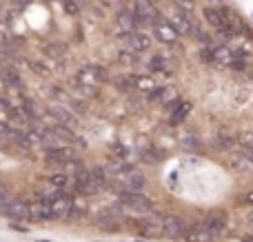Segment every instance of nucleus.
<instances>
[{"mask_svg":"<svg viewBox=\"0 0 253 242\" xmlns=\"http://www.w3.org/2000/svg\"><path fill=\"white\" fill-rule=\"evenodd\" d=\"M118 200H120V204H123V209L135 213V216H149V213H153L151 200H149L144 194H140V191L120 189L118 191Z\"/></svg>","mask_w":253,"mask_h":242,"instance_id":"obj_1","label":"nucleus"},{"mask_svg":"<svg viewBox=\"0 0 253 242\" xmlns=\"http://www.w3.org/2000/svg\"><path fill=\"white\" fill-rule=\"evenodd\" d=\"M71 204H74V194H67V191H56L53 200L49 202L53 213V220H67L71 211Z\"/></svg>","mask_w":253,"mask_h":242,"instance_id":"obj_2","label":"nucleus"},{"mask_svg":"<svg viewBox=\"0 0 253 242\" xmlns=\"http://www.w3.org/2000/svg\"><path fill=\"white\" fill-rule=\"evenodd\" d=\"M189 225L182 220L180 216H162V236L165 238H184V234H187Z\"/></svg>","mask_w":253,"mask_h":242,"instance_id":"obj_3","label":"nucleus"},{"mask_svg":"<svg viewBox=\"0 0 253 242\" xmlns=\"http://www.w3.org/2000/svg\"><path fill=\"white\" fill-rule=\"evenodd\" d=\"M133 13L138 18V22H147V25H156L160 20V13H158L156 4L151 0H135L133 4Z\"/></svg>","mask_w":253,"mask_h":242,"instance_id":"obj_4","label":"nucleus"},{"mask_svg":"<svg viewBox=\"0 0 253 242\" xmlns=\"http://www.w3.org/2000/svg\"><path fill=\"white\" fill-rule=\"evenodd\" d=\"M76 80L83 84H89V87H96V84L107 80V71L98 65H89V67H83V69L76 74Z\"/></svg>","mask_w":253,"mask_h":242,"instance_id":"obj_5","label":"nucleus"},{"mask_svg":"<svg viewBox=\"0 0 253 242\" xmlns=\"http://www.w3.org/2000/svg\"><path fill=\"white\" fill-rule=\"evenodd\" d=\"M229 167L238 173H251L253 171V151L240 147L238 154H231L229 156Z\"/></svg>","mask_w":253,"mask_h":242,"instance_id":"obj_6","label":"nucleus"},{"mask_svg":"<svg viewBox=\"0 0 253 242\" xmlns=\"http://www.w3.org/2000/svg\"><path fill=\"white\" fill-rule=\"evenodd\" d=\"M29 207H31V202H27V200H22V198H13L7 202V207L2 209L0 216L11 218V220L13 218H16V220H29Z\"/></svg>","mask_w":253,"mask_h":242,"instance_id":"obj_7","label":"nucleus"},{"mask_svg":"<svg viewBox=\"0 0 253 242\" xmlns=\"http://www.w3.org/2000/svg\"><path fill=\"white\" fill-rule=\"evenodd\" d=\"M227 220H229L227 211H211V213H207V218L202 222H205V227L215 236V238H220V234L227 229Z\"/></svg>","mask_w":253,"mask_h":242,"instance_id":"obj_8","label":"nucleus"},{"mask_svg":"<svg viewBox=\"0 0 253 242\" xmlns=\"http://www.w3.org/2000/svg\"><path fill=\"white\" fill-rule=\"evenodd\" d=\"M49 116H51V122L65 124V127H74V124L78 122V118H76L69 111V107H65V105H51L49 107Z\"/></svg>","mask_w":253,"mask_h":242,"instance_id":"obj_9","label":"nucleus"},{"mask_svg":"<svg viewBox=\"0 0 253 242\" xmlns=\"http://www.w3.org/2000/svg\"><path fill=\"white\" fill-rule=\"evenodd\" d=\"M205 18L215 31H222L229 29V22H227V9H220V7H207L205 9Z\"/></svg>","mask_w":253,"mask_h":242,"instance_id":"obj_10","label":"nucleus"},{"mask_svg":"<svg viewBox=\"0 0 253 242\" xmlns=\"http://www.w3.org/2000/svg\"><path fill=\"white\" fill-rule=\"evenodd\" d=\"M29 220H34V222H49V220H53V213H51L49 202H42V200L36 198L34 202H31V207H29Z\"/></svg>","mask_w":253,"mask_h":242,"instance_id":"obj_11","label":"nucleus"},{"mask_svg":"<svg viewBox=\"0 0 253 242\" xmlns=\"http://www.w3.org/2000/svg\"><path fill=\"white\" fill-rule=\"evenodd\" d=\"M125 34H126L125 36L126 44H129V49H133V51L142 53L151 47V38H149V34H140V31H125Z\"/></svg>","mask_w":253,"mask_h":242,"instance_id":"obj_12","label":"nucleus"},{"mask_svg":"<svg viewBox=\"0 0 253 242\" xmlns=\"http://www.w3.org/2000/svg\"><path fill=\"white\" fill-rule=\"evenodd\" d=\"M184 240L187 242H213L215 236L211 234L209 229L205 227V222H198V225H191L184 234Z\"/></svg>","mask_w":253,"mask_h":242,"instance_id":"obj_13","label":"nucleus"},{"mask_svg":"<svg viewBox=\"0 0 253 242\" xmlns=\"http://www.w3.org/2000/svg\"><path fill=\"white\" fill-rule=\"evenodd\" d=\"M153 34H156V38L160 40V42H167V44L175 42L180 36L178 31L171 27V22H167V20H158L156 25H153Z\"/></svg>","mask_w":253,"mask_h":242,"instance_id":"obj_14","label":"nucleus"},{"mask_svg":"<svg viewBox=\"0 0 253 242\" xmlns=\"http://www.w3.org/2000/svg\"><path fill=\"white\" fill-rule=\"evenodd\" d=\"M71 158H76V154H74V149H69V147L56 145L53 149L47 151V164H62V167H65Z\"/></svg>","mask_w":253,"mask_h":242,"instance_id":"obj_15","label":"nucleus"},{"mask_svg":"<svg viewBox=\"0 0 253 242\" xmlns=\"http://www.w3.org/2000/svg\"><path fill=\"white\" fill-rule=\"evenodd\" d=\"M169 22H171V27H173L178 34H189V31H193V25H191V18H189V13L180 11V9H175V11L171 13Z\"/></svg>","mask_w":253,"mask_h":242,"instance_id":"obj_16","label":"nucleus"},{"mask_svg":"<svg viewBox=\"0 0 253 242\" xmlns=\"http://www.w3.org/2000/svg\"><path fill=\"white\" fill-rule=\"evenodd\" d=\"M120 182H123L125 189H131V191H140L147 187V178L138 171H129L125 176H120Z\"/></svg>","mask_w":253,"mask_h":242,"instance_id":"obj_17","label":"nucleus"},{"mask_svg":"<svg viewBox=\"0 0 253 242\" xmlns=\"http://www.w3.org/2000/svg\"><path fill=\"white\" fill-rule=\"evenodd\" d=\"M189 114H191V102H189V100H180V105L171 111L169 122L173 124V127H178V124H182L184 120L189 118Z\"/></svg>","mask_w":253,"mask_h":242,"instance_id":"obj_18","label":"nucleus"},{"mask_svg":"<svg viewBox=\"0 0 253 242\" xmlns=\"http://www.w3.org/2000/svg\"><path fill=\"white\" fill-rule=\"evenodd\" d=\"M47 182H49V187H51V189H56V191H69L71 176L67 171H58V173H53V176H49Z\"/></svg>","mask_w":253,"mask_h":242,"instance_id":"obj_19","label":"nucleus"},{"mask_svg":"<svg viewBox=\"0 0 253 242\" xmlns=\"http://www.w3.org/2000/svg\"><path fill=\"white\" fill-rule=\"evenodd\" d=\"M0 78H2L4 87H9V89H20V87H22L20 76L16 74V69H9V67H2V69H0Z\"/></svg>","mask_w":253,"mask_h":242,"instance_id":"obj_20","label":"nucleus"},{"mask_svg":"<svg viewBox=\"0 0 253 242\" xmlns=\"http://www.w3.org/2000/svg\"><path fill=\"white\" fill-rule=\"evenodd\" d=\"M133 87L138 89V91H147V93H151L153 89L158 87V84H156V80H153L151 76H133Z\"/></svg>","mask_w":253,"mask_h":242,"instance_id":"obj_21","label":"nucleus"},{"mask_svg":"<svg viewBox=\"0 0 253 242\" xmlns=\"http://www.w3.org/2000/svg\"><path fill=\"white\" fill-rule=\"evenodd\" d=\"M118 22H120V27H123L125 31H133L135 25H138V18H135L133 11H123L118 16Z\"/></svg>","mask_w":253,"mask_h":242,"instance_id":"obj_22","label":"nucleus"},{"mask_svg":"<svg viewBox=\"0 0 253 242\" xmlns=\"http://www.w3.org/2000/svg\"><path fill=\"white\" fill-rule=\"evenodd\" d=\"M138 56L140 53L138 51H133V49H123V51L118 53V60L123 62V65H126V67H131V65H135V62H138Z\"/></svg>","mask_w":253,"mask_h":242,"instance_id":"obj_23","label":"nucleus"},{"mask_svg":"<svg viewBox=\"0 0 253 242\" xmlns=\"http://www.w3.org/2000/svg\"><path fill=\"white\" fill-rule=\"evenodd\" d=\"M233 145H236V140H233L231 136H227V133L215 138V147H218V149H231Z\"/></svg>","mask_w":253,"mask_h":242,"instance_id":"obj_24","label":"nucleus"},{"mask_svg":"<svg viewBox=\"0 0 253 242\" xmlns=\"http://www.w3.org/2000/svg\"><path fill=\"white\" fill-rule=\"evenodd\" d=\"M175 7L184 13H193L196 11V2L193 0H175Z\"/></svg>","mask_w":253,"mask_h":242,"instance_id":"obj_25","label":"nucleus"},{"mask_svg":"<svg viewBox=\"0 0 253 242\" xmlns=\"http://www.w3.org/2000/svg\"><path fill=\"white\" fill-rule=\"evenodd\" d=\"M149 67H151L153 71H167V60L162 56H153L151 62H149Z\"/></svg>","mask_w":253,"mask_h":242,"instance_id":"obj_26","label":"nucleus"},{"mask_svg":"<svg viewBox=\"0 0 253 242\" xmlns=\"http://www.w3.org/2000/svg\"><path fill=\"white\" fill-rule=\"evenodd\" d=\"M142 160H144V162H160V160H162V154H160V151H144V154H142Z\"/></svg>","mask_w":253,"mask_h":242,"instance_id":"obj_27","label":"nucleus"},{"mask_svg":"<svg viewBox=\"0 0 253 242\" xmlns=\"http://www.w3.org/2000/svg\"><path fill=\"white\" fill-rule=\"evenodd\" d=\"M62 49H65V44H60V42H53V44H49L47 47V53L49 56H62Z\"/></svg>","mask_w":253,"mask_h":242,"instance_id":"obj_28","label":"nucleus"},{"mask_svg":"<svg viewBox=\"0 0 253 242\" xmlns=\"http://www.w3.org/2000/svg\"><path fill=\"white\" fill-rule=\"evenodd\" d=\"M9 133H11V127L7 122H0V142H7Z\"/></svg>","mask_w":253,"mask_h":242,"instance_id":"obj_29","label":"nucleus"},{"mask_svg":"<svg viewBox=\"0 0 253 242\" xmlns=\"http://www.w3.org/2000/svg\"><path fill=\"white\" fill-rule=\"evenodd\" d=\"M62 7H65L67 13H78V4L74 0H62Z\"/></svg>","mask_w":253,"mask_h":242,"instance_id":"obj_30","label":"nucleus"},{"mask_svg":"<svg viewBox=\"0 0 253 242\" xmlns=\"http://www.w3.org/2000/svg\"><path fill=\"white\" fill-rule=\"evenodd\" d=\"M7 202H9V196H7V189H4L2 185H0V213H2V209L7 207Z\"/></svg>","mask_w":253,"mask_h":242,"instance_id":"obj_31","label":"nucleus"},{"mask_svg":"<svg viewBox=\"0 0 253 242\" xmlns=\"http://www.w3.org/2000/svg\"><path fill=\"white\" fill-rule=\"evenodd\" d=\"M193 31H196V38L200 40L202 44H209V42H211V38H209V36H207V34H205V31H202V29H196V27H193Z\"/></svg>","mask_w":253,"mask_h":242,"instance_id":"obj_32","label":"nucleus"},{"mask_svg":"<svg viewBox=\"0 0 253 242\" xmlns=\"http://www.w3.org/2000/svg\"><path fill=\"white\" fill-rule=\"evenodd\" d=\"M245 204H249V207H253V191H249V194L245 196Z\"/></svg>","mask_w":253,"mask_h":242,"instance_id":"obj_33","label":"nucleus"},{"mask_svg":"<svg viewBox=\"0 0 253 242\" xmlns=\"http://www.w3.org/2000/svg\"><path fill=\"white\" fill-rule=\"evenodd\" d=\"M251 38H253V29H251Z\"/></svg>","mask_w":253,"mask_h":242,"instance_id":"obj_34","label":"nucleus"},{"mask_svg":"<svg viewBox=\"0 0 253 242\" xmlns=\"http://www.w3.org/2000/svg\"><path fill=\"white\" fill-rule=\"evenodd\" d=\"M213 2H218V0H213Z\"/></svg>","mask_w":253,"mask_h":242,"instance_id":"obj_35","label":"nucleus"}]
</instances>
